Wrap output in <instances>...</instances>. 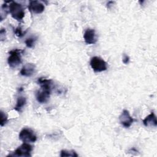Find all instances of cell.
<instances>
[{
	"label": "cell",
	"mask_w": 157,
	"mask_h": 157,
	"mask_svg": "<svg viewBox=\"0 0 157 157\" xmlns=\"http://www.w3.org/2000/svg\"><path fill=\"white\" fill-rule=\"evenodd\" d=\"M7 121V115L2 112V110L1 111V126H3Z\"/></svg>",
	"instance_id": "cell-16"
},
{
	"label": "cell",
	"mask_w": 157,
	"mask_h": 157,
	"mask_svg": "<svg viewBox=\"0 0 157 157\" xmlns=\"http://www.w3.org/2000/svg\"><path fill=\"white\" fill-rule=\"evenodd\" d=\"M28 9L30 12L34 13H41L45 9L44 5L37 1H31L28 5Z\"/></svg>",
	"instance_id": "cell-7"
},
{
	"label": "cell",
	"mask_w": 157,
	"mask_h": 157,
	"mask_svg": "<svg viewBox=\"0 0 157 157\" xmlns=\"http://www.w3.org/2000/svg\"><path fill=\"white\" fill-rule=\"evenodd\" d=\"M129 57L128 56V55H124L123 56V62L124 63V64H128L129 63Z\"/></svg>",
	"instance_id": "cell-18"
},
{
	"label": "cell",
	"mask_w": 157,
	"mask_h": 157,
	"mask_svg": "<svg viewBox=\"0 0 157 157\" xmlns=\"http://www.w3.org/2000/svg\"><path fill=\"white\" fill-rule=\"evenodd\" d=\"M51 93V90L41 88L40 90L36 93V99L40 104L45 103L48 101Z\"/></svg>",
	"instance_id": "cell-8"
},
{
	"label": "cell",
	"mask_w": 157,
	"mask_h": 157,
	"mask_svg": "<svg viewBox=\"0 0 157 157\" xmlns=\"http://www.w3.org/2000/svg\"><path fill=\"white\" fill-rule=\"evenodd\" d=\"M33 150V146L29 143L23 142L20 147H18L13 152V154L9 155V156H31V151Z\"/></svg>",
	"instance_id": "cell-4"
},
{
	"label": "cell",
	"mask_w": 157,
	"mask_h": 157,
	"mask_svg": "<svg viewBox=\"0 0 157 157\" xmlns=\"http://www.w3.org/2000/svg\"><path fill=\"white\" fill-rule=\"evenodd\" d=\"M23 52L24 50L20 49H13L9 52V56L7 59V63L10 67L15 68L21 63V55Z\"/></svg>",
	"instance_id": "cell-2"
},
{
	"label": "cell",
	"mask_w": 157,
	"mask_h": 157,
	"mask_svg": "<svg viewBox=\"0 0 157 157\" xmlns=\"http://www.w3.org/2000/svg\"><path fill=\"white\" fill-rule=\"evenodd\" d=\"M26 99L23 96H20L18 98L17 101V104L14 107V109L18 112H20L24 105L26 104Z\"/></svg>",
	"instance_id": "cell-13"
},
{
	"label": "cell",
	"mask_w": 157,
	"mask_h": 157,
	"mask_svg": "<svg viewBox=\"0 0 157 157\" xmlns=\"http://www.w3.org/2000/svg\"><path fill=\"white\" fill-rule=\"evenodd\" d=\"M37 83L40 85L41 88L47 89V90H52V80L50 79H47L44 77H40L37 79Z\"/></svg>",
	"instance_id": "cell-12"
},
{
	"label": "cell",
	"mask_w": 157,
	"mask_h": 157,
	"mask_svg": "<svg viewBox=\"0 0 157 157\" xmlns=\"http://www.w3.org/2000/svg\"><path fill=\"white\" fill-rule=\"evenodd\" d=\"M19 139L23 142L29 143L35 142L37 140V136L34 131L29 128H23L19 133Z\"/></svg>",
	"instance_id": "cell-5"
},
{
	"label": "cell",
	"mask_w": 157,
	"mask_h": 157,
	"mask_svg": "<svg viewBox=\"0 0 157 157\" xmlns=\"http://www.w3.org/2000/svg\"><path fill=\"white\" fill-rule=\"evenodd\" d=\"M36 39H37L36 37H31L26 39L25 40V44L26 47H28V48L33 47Z\"/></svg>",
	"instance_id": "cell-15"
},
{
	"label": "cell",
	"mask_w": 157,
	"mask_h": 157,
	"mask_svg": "<svg viewBox=\"0 0 157 157\" xmlns=\"http://www.w3.org/2000/svg\"><path fill=\"white\" fill-rule=\"evenodd\" d=\"M90 66L94 72H102L107 69V63L101 58L93 56L90 60Z\"/></svg>",
	"instance_id": "cell-3"
},
{
	"label": "cell",
	"mask_w": 157,
	"mask_h": 157,
	"mask_svg": "<svg viewBox=\"0 0 157 157\" xmlns=\"http://www.w3.org/2000/svg\"><path fill=\"white\" fill-rule=\"evenodd\" d=\"M9 12L11 16L18 21H22L25 17V11L22 6L15 1H10Z\"/></svg>",
	"instance_id": "cell-1"
},
{
	"label": "cell",
	"mask_w": 157,
	"mask_h": 157,
	"mask_svg": "<svg viewBox=\"0 0 157 157\" xmlns=\"http://www.w3.org/2000/svg\"><path fill=\"white\" fill-rule=\"evenodd\" d=\"M36 66L33 63H27L24 65L21 71L20 74L25 77H31L35 72Z\"/></svg>",
	"instance_id": "cell-10"
},
{
	"label": "cell",
	"mask_w": 157,
	"mask_h": 157,
	"mask_svg": "<svg viewBox=\"0 0 157 157\" xmlns=\"http://www.w3.org/2000/svg\"><path fill=\"white\" fill-rule=\"evenodd\" d=\"M14 33L18 37H23L25 33L23 32V31L20 27H17V28H15L14 30Z\"/></svg>",
	"instance_id": "cell-17"
},
{
	"label": "cell",
	"mask_w": 157,
	"mask_h": 157,
	"mask_svg": "<svg viewBox=\"0 0 157 157\" xmlns=\"http://www.w3.org/2000/svg\"><path fill=\"white\" fill-rule=\"evenodd\" d=\"M60 156L61 157H64V156H78V155L77 154V153L74 151V150H63L61 151V153H60Z\"/></svg>",
	"instance_id": "cell-14"
},
{
	"label": "cell",
	"mask_w": 157,
	"mask_h": 157,
	"mask_svg": "<svg viewBox=\"0 0 157 157\" xmlns=\"http://www.w3.org/2000/svg\"><path fill=\"white\" fill-rule=\"evenodd\" d=\"M143 124L146 127H156L157 125V121L154 112H151L143 120Z\"/></svg>",
	"instance_id": "cell-11"
},
{
	"label": "cell",
	"mask_w": 157,
	"mask_h": 157,
	"mask_svg": "<svg viewBox=\"0 0 157 157\" xmlns=\"http://www.w3.org/2000/svg\"><path fill=\"white\" fill-rule=\"evenodd\" d=\"M120 123L125 128H129L134 122V120L131 117L129 112L127 110H123L119 116Z\"/></svg>",
	"instance_id": "cell-6"
},
{
	"label": "cell",
	"mask_w": 157,
	"mask_h": 157,
	"mask_svg": "<svg viewBox=\"0 0 157 157\" xmlns=\"http://www.w3.org/2000/svg\"><path fill=\"white\" fill-rule=\"evenodd\" d=\"M83 38L86 44H93L97 41L95 31L93 29H86L84 33Z\"/></svg>",
	"instance_id": "cell-9"
}]
</instances>
